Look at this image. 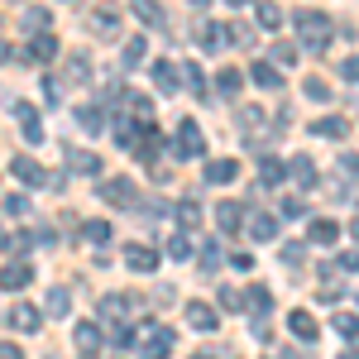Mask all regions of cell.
<instances>
[{"label":"cell","instance_id":"cell-1","mask_svg":"<svg viewBox=\"0 0 359 359\" xmlns=\"http://www.w3.org/2000/svg\"><path fill=\"white\" fill-rule=\"evenodd\" d=\"M297 20V39H302V48H311V53H321L326 43H331V15H321V10H297L292 15Z\"/></svg>","mask_w":359,"mask_h":359},{"label":"cell","instance_id":"cell-2","mask_svg":"<svg viewBox=\"0 0 359 359\" xmlns=\"http://www.w3.org/2000/svg\"><path fill=\"white\" fill-rule=\"evenodd\" d=\"M135 345H139V355H144V359H168V355H172V345H177V335L168 331V326H139Z\"/></svg>","mask_w":359,"mask_h":359},{"label":"cell","instance_id":"cell-3","mask_svg":"<svg viewBox=\"0 0 359 359\" xmlns=\"http://www.w3.org/2000/svg\"><path fill=\"white\" fill-rule=\"evenodd\" d=\"M201 149H206L201 125H196V120H182V125H177V144H172V154H177V158H196Z\"/></svg>","mask_w":359,"mask_h":359},{"label":"cell","instance_id":"cell-4","mask_svg":"<svg viewBox=\"0 0 359 359\" xmlns=\"http://www.w3.org/2000/svg\"><path fill=\"white\" fill-rule=\"evenodd\" d=\"M86 25H91V34H96L101 43H111V39H120V10H115V5H101Z\"/></svg>","mask_w":359,"mask_h":359},{"label":"cell","instance_id":"cell-5","mask_svg":"<svg viewBox=\"0 0 359 359\" xmlns=\"http://www.w3.org/2000/svg\"><path fill=\"white\" fill-rule=\"evenodd\" d=\"M29 283H34V269H29V259H10V264L0 269V287H5V292H25Z\"/></svg>","mask_w":359,"mask_h":359},{"label":"cell","instance_id":"cell-6","mask_svg":"<svg viewBox=\"0 0 359 359\" xmlns=\"http://www.w3.org/2000/svg\"><path fill=\"white\" fill-rule=\"evenodd\" d=\"M10 111H15L20 130H25V144H43V125H39V111L29 101H10Z\"/></svg>","mask_w":359,"mask_h":359},{"label":"cell","instance_id":"cell-7","mask_svg":"<svg viewBox=\"0 0 359 359\" xmlns=\"http://www.w3.org/2000/svg\"><path fill=\"white\" fill-rule=\"evenodd\" d=\"M10 172H15V177H20L25 187H43V182H48V172L34 163L29 154H15V158H10Z\"/></svg>","mask_w":359,"mask_h":359},{"label":"cell","instance_id":"cell-8","mask_svg":"<svg viewBox=\"0 0 359 359\" xmlns=\"http://www.w3.org/2000/svg\"><path fill=\"white\" fill-rule=\"evenodd\" d=\"M10 326H15V331H25V335H34L39 326H43V311H39V306H29V302H15V306H10Z\"/></svg>","mask_w":359,"mask_h":359},{"label":"cell","instance_id":"cell-9","mask_svg":"<svg viewBox=\"0 0 359 359\" xmlns=\"http://www.w3.org/2000/svg\"><path fill=\"white\" fill-rule=\"evenodd\" d=\"M187 326L201 331V335H211L221 326V316H216V306H206V302H187Z\"/></svg>","mask_w":359,"mask_h":359},{"label":"cell","instance_id":"cell-10","mask_svg":"<svg viewBox=\"0 0 359 359\" xmlns=\"http://www.w3.org/2000/svg\"><path fill=\"white\" fill-rule=\"evenodd\" d=\"M101 196H106L111 206H135V182H130V177H106V182H101Z\"/></svg>","mask_w":359,"mask_h":359},{"label":"cell","instance_id":"cell-11","mask_svg":"<svg viewBox=\"0 0 359 359\" xmlns=\"http://www.w3.org/2000/svg\"><path fill=\"white\" fill-rule=\"evenodd\" d=\"M287 331L297 335V340H316L321 326H316V316H311L306 306H297V311H287Z\"/></svg>","mask_w":359,"mask_h":359},{"label":"cell","instance_id":"cell-12","mask_svg":"<svg viewBox=\"0 0 359 359\" xmlns=\"http://www.w3.org/2000/svg\"><path fill=\"white\" fill-rule=\"evenodd\" d=\"M245 225H249V235H254V240H278V225H283V216H273V211H254Z\"/></svg>","mask_w":359,"mask_h":359},{"label":"cell","instance_id":"cell-13","mask_svg":"<svg viewBox=\"0 0 359 359\" xmlns=\"http://www.w3.org/2000/svg\"><path fill=\"white\" fill-rule=\"evenodd\" d=\"M311 135L316 139H345L350 135V120L345 115H321V120H311Z\"/></svg>","mask_w":359,"mask_h":359},{"label":"cell","instance_id":"cell-14","mask_svg":"<svg viewBox=\"0 0 359 359\" xmlns=\"http://www.w3.org/2000/svg\"><path fill=\"white\" fill-rule=\"evenodd\" d=\"M125 264H130L135 273H154V269H158V254L149 245H125Z\"/></svg>","mask_w":359,"mask_h":359},{"label":"cell","instance_id":"cell-15","mask_svg":"<svg viewBox=\"0 0 359 359\" xmlns=\"http://www.w3.org/2000/svg\"><path fill=\"white\" fill-rule=\"evenodd\" d=\"M287 172H292L297 187H316V163H311V154H292V158H287Z\"/></svg>","mask_w":359,"mask_h":359},{"label":"cell","instance_id":"cell-16","mask_svg":"<svg viewBox=\"0 0 359 359\" xmlns=\"http://www.w3.org/2000/svg\"><path fill=\"white\" fill-rule=\"evenodd\" d=\"M53 57H57V39L48 29H39L34 43H29V62H53Z\"/></svg>","mask_w":359,"mask_h":359},{"label":"cell","instance_id":"cell-17","mask_svg":"<svg viewBox=\"0 0 359 359\" xmlns=\"http://www.w3.org/2000/svg\"><path fill=\"white\" fill-rule=\"evenodd\" d=\"M82 82H91V62H86V53H72L62 67V86H82Z\"/></svg>","mask_w":359,"mask_h":359},{"label":"cell","instance_id":"cell-18","mask_svg":"<svg viewBox=\"0 0 359 359\" xmlns=\"http://www.w3.org/2000/svg\"><path fill=\"white\" fill-rule=\"evenodd\" d=\"M235 177H240V163H235V158H211V163H206V182H216V187L235 182Z\"/></svg>","mask_w":359,"mask_h":359},{"label":"cell","instance_id":"cell-19","mask_svg":"<svg viewBox=\"0 0 359 359\" xmlns=\"http://www.w3.org/2000/svg\"><path fill=\"white\" fill-rule=\"evenodd\" d=\"M72 340H77V350H82V355H96V350L106 345V335H101V326H91V321H82V326L72 331Z\"/></svg>","mask_w":359,"mask_h":359},{"label":"cell","instance_id":"cell-20","mask_svg":"<svg viewBox=\"0 0 359 359\" xmlns=\"http://www.w3.org/2000/svg\"><path fill=\"white\" fill-rule=\"evenodd\" d=\"M196 43H201V48H206V53H216V48H221L225 43V29L216 25V20H201V25H196V34H192Z\"/></svg>","mask_w":359,"mask_h":359},{"label":"cell","instance_id":"cell-21","mask_svg":"<svg viewBox=\"0 0 359 359\" xmlns=\"http://www.w3.org/2000/svg\"><path fill=\"white\" fill-rule=\"evenodd\" d=\"M67 168H72V172H91V177H101V158H96V154H86V149H67Z\"/></svg>","mask_w":359,"mask_h":359},{"label":"cell","instance_id":"cell-22","mask_svg":"<svg viewBox=\"0 0 359 359\" xmlns=\"http://www.w3.org/2000/svg\"><path fill=\"white\" fill-rule=\"evenodd\" d=\"M130 10H135L139 20H144V25L149 29H163L168 20H163V5H158V0H130Z\"/></svg>","mask_w":359,"mask_h":359},{"label":"cell","instance_id":"cell-23","mask_svg":"<svg viewBox=\"0 0 359 359\" xmlns=\"http://www.w3.org/2000/svg\"><path fill=\"white\" fill-rule=\"evenodd\" d=\"M139 135H144V125H139V120H130V115H120V120H115V144H120V149H135Z\"/></svg>","mask_w":359,"mask_h":359},{"label":"cell","instance_id":"cell-24","mask_svg":"<svg viewBox=\"0 0 359 359\" xmlns=\"http://www.w3.org/2000/svg\"><path fill=\"white\" fill-rule=\"evenodd\" d=\"M216 225H221V230H240V225H245V206H240V201H221V206H216Z\"/></svg>","mask_w":359,"mask_h":359},{"label":"cell","instance_id":"cell-25","mask_svg":"<svg viewBox=\"0 0 359 359\" xmlns=\"http://www.w3.org/2000/svg\"><path fill=\"white\" fill-rule=\"evenodd\" d=\"M254 82L264 86V91H278V86H283V67H273V62H254Z\"/></svg>","mask_w":359,"mask_h":359},{"label":"cell","instance_id":"cell-26","mask_svg":"<svg viewBox=\"0 0 359 359\" xmlns=\"http://www.w3.org/2000/svg\"><path fill=\"white\" fill-rule=\"evenodd\" d=\"M177 221H182V230H196L201 225V201L196 196H182L177 201Z\"/></svg>","mask_w":359,"mask_h":359},{"label":"cell","instance_id":"cell-27","mask_svg":"<svg viewBox=\"0 0 359 359\" xmlns=\"http://www.w3.org/2000/svg\"><path fill=\"white\" fill-rule=\"evenodd\" d=\"M245 306H249V311H259V316H264V311L273 306V297H269V287H264V283H254V287H245Z\"/></svg>","mask_w":359,"mask_h":359},{"label":"cell","instance_id":"cell-28","mask_svg":"<svg viewBox=\"0 0 359 359\" xmlns=\"http://www.w3.org/2000/svg\"><path fill=\"white\" fill-rule=\"evenodd\" d=\"M335 240H340V225L335 221H311V245H335Z\"/></svg>","mask_w":359,"mask_h":359},{"label":"cell","instance_id":"cell-29","mask_svg":"<svg viewBox=\"0 0 359 359\" xmlns=\"http://www.w3.org/2000/svg\"><path fill=\"white\" fill-rule=\"evenodd\" d=\"M283 177H287V163H278V158H264V163H259V182H264V187H278Z\"/></svg>","mask_w":359,"mask_h":359},{"label":"cell","instance_id":"cell-30","mask_svg":"<svg viewBox=\"0 0 359 359\" xmlns=\"http://www.w3.org/2000/svg\"><path fill=\"white\" fill-rule=\"evenodd\" d=\"M331 331H340L345 340H359V316H355V311H335Z\"/></svg>","mask_w":359,"mask_h":359},{"label":"cell","instance_id":"cell-31","mask_svg":"<svg viewBox=\"0 0 359 359\" xmlns=\"http://www.w3.org/2000/svg\"><path fill=\"white\" fill-rule=\"evenodd\" d=\"M221 264H225L221 245H216V240H206V245H201V273H216Z\"/></svg>","mask_w":359,"mask_h":359},{"label":"cell","instance_id":"cell-32","mask_svg":"<svg viewBox=\"0 0 359 359\" xmlns=\"http://www.w3.org/2000/svg\"><path fill=\"white\" fill-rule=\"evenodd\" d=\"M254 15H259V29H278V25H283V10H278L273 0H259Z\"/></svg>","mask_w":359,"mask_h":359},{"label":"cell","instance_id":"cell-33","mask_svg":"<svg viewBox=\"0 0 359 359\" xmlns=\"http://www.w3.org/2000/svg\"><path fill=\"white\" fill-rule=\"evenodd\" d=\"M154 82H158V91H172L177 86V62H154Z\"/></svg>","mask_w":359,"mask_h":359},{"label":"cell","instance_id":"cell-34","mask_svg":"<svg viewBox=\"0 0 359 359\" xmlns=\"http://www.w3.org/2000/svg\"><path fill=\"white\" fill-rule=\"evenodd\" d=\"M144 53H149V43H144L139 34H130V39H125V67H139Z\"/></svg>","mask_w":359,"mask_h":359},{"label":"cell","instance_id":"cell-35","mask_svg":"<svg viewBox=\"0 0 359 359\" xmlns=\"http://www.w3.org/2000/svg\"><path fill=\"white\" fill-rule=\"evenodd\" d=\"M43 311H48V316H67V311H72V297H67L62 287H53L48 302H43Z\"/></svg>","mask_w":359,"mask_h":359},{"label":"cell","instance_id":"cell-36","mask_svg":"<svg viewBox=\"0 0 359 359\" xmlns=\"http://www.w3.org/2000/svg\"><path fill=\"white\" fill-rule=\"evenodd\" d=\"M240 86H245V82H240V72H235V67H225L221 77H216V91H221V96H240Z\"/></svg>","mask_w":359,"mask_h":359},{"label":"cell","instance_id":"cell-37","mask_svg":"<svg viewBox=\"0 0 359 359\" xmlns=\"http://www.w3.org/2000/svg\"><path fill=\"white\" fill-rule=\"evenodd\" d=\"M101 311L125 321V316H130V297H115V292H106V297H101Z\"/></svg>","mask_w":359,"mask_h":359},{"label":"cell","instance_id":"cell-38","mask_svg":"<svg viewBox=\"0 0 359 359\" xmlns=\"http://www.w3.org/2000/svg\"><path fill=\"white\" fill-rule=\"evenodd\" d=\"M48 25H53L48 10H39V5H29V10H25V29H29V34H39V29H48Z\"/></svg>","mask_w":359,"mask_h":359},{"label":"cell","instance_id":"cell-39","mask_svg":"<svg viewBox=\"0 0 359 359\" xmlns=\"http://www.w3.org/2000/svg\"><path fill=\"white\" fill-rule=\"evenodd\" d=\"M29 245H34V235H5V254H10V259H25Z\"/></svg>","mask_w":359,"mask_h":359},{"label":"cell","instance_id":"cell-40","mask_svg":"<svg viewBox=\"0 0 359 359\" xmlns=\"http://www.w3.org/2000/svg\"><path fill=\"white\" fill-rule=\"evenodd\" d=\"M168 259H192V240L187 235H168Z\"/></svg>","mask_w":359,"mask_h":359},{"label":"cell","instance_id":"cell-41","mask_svg":"<svg viewBox=\"0 0 359 359\" xmlns=\"http://www.w3.org/2000/svg\"><path fill=\"white\" fill-rule=\"evenodd\" d=\"M269 62H278V67L297 62V43H287V39H283V43H273V57H269Z\"/></svg>","mask_w":359,"mask_h":359},{"label":"cell","instance_id":"cell-42","mask_svg":"<svg viewBox=\"0 0 359 359\" xmlns=\"http://www.w3.org/2000/svg\"><path fill=\"white\" fill-rule=\"evenodd\" d=\"M177 77H182V82H187V86H192V91H196V96H206V77H201V72H196V67H192V62H182V72H177Z\"/></svg>","mask_w":359,"mask_h":359},{"label":"cell","instance_id":"cell-43","mask_svg":"<svg viewBox=\"0 0 359 359\" xmlns=\"http://www.w3.org/2000/svg\"><path fill=\"white\" fill-rule=\"evenodd\" d=\"M77 120H82L86 135H96V130H101V106H82V111H77Z\"/></svg>","mask_w":359,"mask_h":359},{"label":"cell","instance_id":"cell-44","mask_svg":"<svg viewBox=\"0 0 359 359\" xmlns=\"http://www.w3.org/2000/svg\"><path fill=\"white\" fill-rule=\"evenodd\" d=\"M221 311H245V292L240 287H221Z\"/></svg>","mask_w":359,"mask_h":359},{"label":"cell","instance_id":"cell-45","mask_svg":"<svg viewBox=\"0 0 359 359\" xmlns=\"http://www.w3.org/2000/svg\"><path fill=\"white\" fill-rule=\"evenodd\" d=\"M302 91L311 96V101H331V86L321 82V77H306V82H302Z\"/></svg>","mask_w":359,"mask_h":359},{"label":"cell","instance_id":"cell-46","mask_svg":"<svg viewBox=\"0 0 359 359\" xmlns=\"http://www.w3.org/2000/svg\"><path fill=\"white\" fill-rule=\"evenodd\" d=\"M225 39H230V43H240V48H254V29H240V25H230V29H225Z\"/></svg>","mask_w":359,"mask_h":359},{"label":"cell","instance_id":"cell-47","mask_svg":"<svg viewBox=\"0 0 359 359\" xmlns=\"http://www.w3.org/2000/svg\"><path fill=\"white\" fill-rule=\"evenodd\" d=\"M43 96H48V111L62 106V77H43Z\"/></svg>","mask_w":359,"mask_h":359},{"label":"cell","instance_id":"cell-48","mask_svg":"<svg viewBox=\"0 0 359 359\" xmlns=\"http://www.w3.org/2000/svg\"><path fill=\"white\" fill-rule=\"evenodd\" d=\"M29 211H34V206H29V196H5V216H29Z\"/></svg>","mask_w":359,"mask_h":359},{"label":"cell","instance_id":"cell-49","mask_svg":"<svg viewBox=\"0 0 359 359\" xmlns=\"http://www.w3.org/2000/svg\"><path fill=\"white\" fill-rule=\"evenodd\" d=\"M297 216H306L302 196H283V221H297Z\"/></svg>","mask_w":359,"mask_h":359},{"label":"cell","instance_id":"cell-50","mask_svg":"<svg viewBox=\"0 0 359 359\" xmlns=\"http://www.w3.org/2000/svg\"><path fill=\"white\" fill-rule=\"evenodd\" d=\"M86 240H91V245H106V240H111V225H106V221H91V225H86Z\"/></svg>","mask_w":359,"mask_h":359},{"label":"cell","instance_id":"cell-51","mask_svg":"<svg viewBox=\"0 0 359 359\" xmlns=\"http://www.w3.org/2000/svg\"><path fill=\"white\" fill-rule=\"evenodd\" d=\"M340 77H345V82H355V86H359V53H350V57H345V62H340Z\"/></svg>","mask_w":359,"mask_h":359},{"label":"cell","instance_id":"cell-52","mask_svg":"<svg viewBox=\"0 0 359 359\" xmlns=\"http://www.w3.org/2000/svg\"><path fill=\"white\" fill-rule=\"evenodd\" d=\"M340 172H345V177H355V182H359V154H340Z\"/></svg>","mask_w":359,"mask_h":359},{"label":"cell","instance_id":"cell-53","mask_svg":"<svg viewBox=\"0 0 359 359\" xmlns=\"http://www.w3.org/2000/svg\"><path fill=\"white\" fill-rule=\"evenodd\" d=\"M302 254H306L302 245H283V264H287V269H297V264H302Z\"/></svg>","mask_w":359,"mask_h":359},{"label":"cell","instance_id":"cell-54","mask_svg":"<svg viewBox=\"0 0 359 359\" xmlns=\"http://www.w3.org/2000/svg\"><path fill=\"white\" fill-rule=\"evenodd\" d=\"M230 264H235L240 273H249V269H254V254H240V249H235V254H230Z\"/></svg>","mask_w":359,"mask_h":359},{"label":"cell","instance_id":"cell-55","mask_svg":"<svg viewBox=\"0 0 359 359\" xmlns=\"http://www.w3.org/2000/svg\"><path fill=\"white\" fill-rule=\"evenodd\" d=\"M0 359H25V350H20V345H10V340H0Z\"/></svg>","mask_w":359,"mask_h":359},{"label":"cell","instance_id":"cell-56","mask_svg":"<svg viewBox=\"0 0 359 359\" xmlns=\"http://www.w3.org/2000/svg\"><path fill=\"white\" fill-rule=\"evenodd\" d=\"M340 269H355V273H359V254H345V259H340Z\"/></svg>","mask_w":359,"mask_h":359},{"label":"cell","instance_id":"cell-57","mask_svg":"<svg viewBox=\"0 0 359 359\" xmlns=\"http://www.w3.org/2000/svg\"><path fill=\"white\" fill-rule=\"evenodd\" d=\"M340 359H359V350H345V355H340Z\"/></svg>","mask_w":359,"mask_h":359},{"label":"cell","instance_id":"cell-58","mask_svg":"<svg viewBox=\"0 0 359 359\" xmlns=\"http://www.w3.org/2000/svg\"><path fill=\"white\" fill-rule=\"evenodd\" d=\"M350 235H355V240H359V221H355V225H350Z\"/></svg>","mask_w":359,"mask_h":359},{"label":"cell","instance_id":"cell-59","mask_svg":"<svg viewBox=\"0 0 359 359\" xmlns=\"http://www.w3.org/2000/svg\"><path fill=\"white\" fill-rule=\"evenodd\" d=\"M225 5H249V0H225Z\"/></svg>","mask_w":359,"mask_h":359},{"label":"cell","instance_id":"cell-60","mask_svg":"<svg viewBox=\"0 0 359 359\" xmlns=\"http://www.w3.org/2000/svg\"><path fill=\"white\" fill-rule=\"evenodd\" d=\"M192 359H216V355H192Z\"/></svg>","mask_w":359,"mask_h":359},{"label":"cell","instance_id":"cell-61","mask_svg":"<svg viewBox=\"0 0 359 359\" xmlns=\"http://www.w3.org/2000/svg\"><path fill=\"white\" fill-rule=\"evenodd\" d=\"M192 5H211V0H192Z\"/></svg>","mask_w":359,"mask_h":359},{"label":"cell","instance_id":"cell-62","mask_svg":"<svg viewBox=\"0 0 359 359\" xmlns=\"http://www.w3.org/2000/svg\"><path fill=\"white\" fill-rule=\"evenodd\" d=\"M15 5H20V0H15Z\"/></svg>","mask_w":359,"mask_h":359},{"label":"cell","instance_id":"cell-63","mask_svg":"<svg viewBox=\"0 0 359 359\" xmlns=\"http://www.w3.org/2000/svg\"><path fill=\"white\" fill-rule=\"evenodd\" d=\"M48 359H53V355H48Z\"/></svg>","mask_w":359,"mask_h":359}]
</instances>
